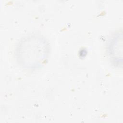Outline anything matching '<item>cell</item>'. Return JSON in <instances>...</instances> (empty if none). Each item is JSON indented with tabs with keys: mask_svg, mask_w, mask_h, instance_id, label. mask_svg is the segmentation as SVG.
<instances>
[{
	"mask_svg": "<svg viewBox=\"0 0 123 123\" xmlns=\"http://www.w3.org/2000/svg\"><path fill=\"white\" fill-rule=\"evenodd\" d=\"M49 52V47L45 38L40 35L31 34L19 40L15 48V57L22 67L36 69L44 63Z\"/></svg>",
	"mask_w": 123,
	"mask_h": 123,
	"instance_id": "obj_1",
	"label": "cell"
},
{
	"mask_svg": "<svg viewBox=\"0 0 123 123\" xmlns=\"http://www.w3.org/2000/svg\"><path fill=\"white\" fill-rule=\"evenodd\" d=\"M109 58L112 63L118 67L123 63V36L122 32L114 35L109 41L107 46Z\"/></svg>",
	"mask_w": 123,
	"mask_h": 123,
	"instance_id": "obj_2",
	"label": "cell"
}]
</instances>
